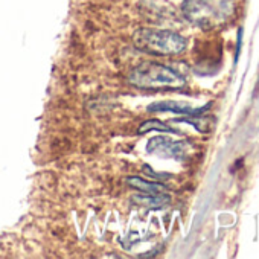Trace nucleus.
Masks as SVG:
<instances>
[{
	"instance_id": "obj_2",
	"label": "nucleus",
	"mask_w": 259,
	"mask_h": 259,
	"mask_svg": "<svg viewBox=\"0 0 259 259\" xmlns=\"http://www.w3.org/2000/svg\"><path fill=\"white\" fill-rule=\"evenodd\" d=\"M128 82L139 89H179L185 78L174 69L160 63H142L128 75Z\"/></svg>"
},
{
	"instance_id": "obj_3",
	"label": "nucleus",
	"mask_w": 259,
	"mask_h": 259,
	"mask_svg": "<svg viewBox=\"0 0 259 259\" xmlns=\"http://www.w3.org/2000/svg\"><path fill=\"white\" fill-rule=\"evenodd\" d=\"M133 38L139 49L156 55H179L186 49V40L172 31L142 28L135 32Z\"/></svg>"
},
{
	"instance_id": "obj_8",
	"label": "nucleus",
	"mask_w": 259,
	"mask_h": 259,
	"mask_svg": "<svg viewBox=\"0 0 259 259\" xmlns=\"http://www.w3.org/2000/svg\"><path fill=\"white\" fill-rule=\"evenodd\" d=\"M148 132H160V133H177L174 128L168 126L166 123L160 122V120H156V119H151V120H147L144 123H141L138 133L139 135H144V133H148Z\"/></svg>"
},
{
	"instance_id": "obj_4",
	"label": "nucleus",
	"mask_w": 259,
	"mask_h": 259,
	"mask_svg": "<svg viewBox=\"0 0 259 259\" xmlns=\"http://www.w3.org/2000/svg\"><path fill=\"white\" fill-rule=\"evenodd\" d=\"M147 151L148 154H153V156L183 160L188 156V144L180 142V141H172L165 136H157V138H153L147 144Z\"/></svg>"
},
{
	"instance_id": "obj_7",
	"label": "nucleus",
	"mask_w": 259,
	"mask_h": 259,
	"mask_svg": "<svg viewBox=\"0 0 259 259\" xmlns=\"http://www.w3.org/2000/svg\"><path fill=\"white\" fill-rule=\"evenodd\" d=\"M132 200L136 204H141L150 209H160L171 201L169 195L166 194H142V195H135Z\"/></svg>"
},
{
	"instance_id": "obj_1",
	"label": "nucleus",
	"mask_w": 259,
	"mask_h": 259,
	"mask_svg": "<svg viewBox=\"0 0 259 259\" xmlns=\"http://www.w3.org/2000/svg\"><path fill=\"white\" fill-rule=\"evenodd\" d=\"M238 10L236 0H185L182 11L195 26L212 29L226 25Z\"/></svg>"
},
{
	"instance_id": "obj_5",
	"label": "nucleus",
	"mask_w": 259,
	"mask_h": 259,
	"mask_svg": "<svg viewBox=\"0 0 259 259\" xmlns=\"http://www.w3.org/2000/svg\"><path fill=\"white\" fill-rule=\"evenodd\" d=\"M204 108H192L188 104H182V102H176V101H162V102H154L151 104L147 110L150 113H159V111H169V113H177V114H200L206 110Z\"/></svg>"
},
{
	"instance_id": "obj_6",
	"label": "nucleus",
	"mask_w": 259,
	"mask_h": 259,
	"mask_svg": "<svg viewBox=\"0 0 259 259\" xmlns=\"http://www.w3.org/2000/svg\"><path fill=\"white\" fill-rule=\"evenodd\" d=\"M126 183H128V186H132L133 189H136L142 194H166V191H168V188L165 185L147 182L145 179H141V177H128Z\"/></svg>"
}]
</instances>
